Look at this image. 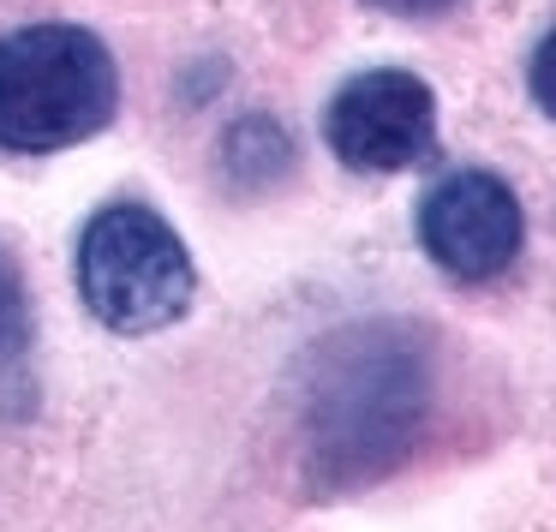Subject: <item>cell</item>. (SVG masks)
Instances as JSON below:
<instances>
[{"label":"cell","mask_w":556,"mask_h":532,"mask_svg":"<svg viewBox=\"0 0 556 532\" xmlns=\"http://www.w3.org/2000/svg\"><path fill=\"white\" fill-rule=\"evenodd\" d=\"M30 347V300L25 281H18V264L0 252V359H18Z\"/></svg>","instance_id":"7"},{"label":"cell","mask_w":556,"mask_h":532,"mask_svg":"<svg viewBox=\"0 0 556 532\" xmlns=\"http://www.w3.org/2000/svg\"><path fill=\"white\" fill-rule=\"evenodd\" d=\"M121 109V66L85 25H18L0 37V150L49 156L97 138Z\"/></svg>","instance_id":"2"},{"label":"cell","mask_w":556,"mask_h":532,"mask_svg":"<svg viewBox=\"0 0 556 532\" xmlns=\"http://www.w3.org/2000/svg\"><path fill=\"white\" fill-rule=\"evenodd\" d=\"M437 395V359L425 329L401 317H365L324 335L300 365V448L324 491L395 472L425 436Z\"/></svg>","instance_id":"1"},{"label":"cell","mask_w":556,"mask_h":532,"mask_svg":"<svg viewBox=\"0 0 556 532\" xmlns=\"http://www.w3.org/2000/svg\"><path fill=\"white\" fill-rule=\"evenodd\" d=\"M222 174L233 192H269L276 180L293 174V138L269 114H245L222 132Z\"/></svg>","instance_id":"6"},{"label":"cell","mask_w":556,"mask_h":532,"mask_svg":"<svg viewBox=\"0 0 556 532\" xmlns=\"http://www.w3.org/2000/svg\"><path fill=\"white\" fill-rule=\"evenodd\" d=\"M365 7H377V13H389V18H437V13H448V7H460V0H365Z\"/></svg>","instance_id":"9"},{"label":"cell","mask_w":556,"mask_h":532,"mask_svg":"<svg viewBox=\"0 0 556 532\" xmlns=\"http://www.w3.org/2000/svg\"><path fill=\"white\" fill-rule=\"evenodd\" d=\"M520 240H527L520 198L484 168L443 174L419 204L425 257L455 281H496L520 257Z\"/></svg>","instance_id":"5"},{"label":"cell","mask_w":556,"mask_h":532,"mask_svg":"<svg viewBox=\"0 0 556 532\" xmlns=\"http://www.w3.org/2000/svg\"><path fill=\"white\" fill-rule=\"evenodd\" d=\"M527 90H532V102H539V114L556 121V25L544 30V42L532 49V61H527Z\"/></svg>","instance_id":"8"},{"label":"cell","mask_w":556,"mask_h":532,"mask_svg":"<svg viewBox=\"0 0 556 532\" xmlns=\"http://www.w3.org/2000/svg\"><path fill=\"white\" fill-rule=\"evenodd\" d=\"M324 138L341 168L401 174L437 150V97L425 78L401 73V66H377L329 97Z\"/></svg>","instance_id":"4"},{"label":"cell","mask_w":556,"mask_h":532,"mask_svg":"<svg viewBox=\"0 0 556 532\" xmlns=\"http://www.w3.org/2000/svg\"><path fill=\"white\" fill-rule=\"evenodd\" d=\"M198 269L186 240L150 204H109L78 240V300L114 335H156L192 305Z\"/></svg>","instance_id":"3"}]
</instances>
